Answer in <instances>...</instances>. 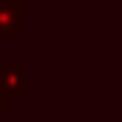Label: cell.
Returning a JSON list of instances; mask_svg holds the SVG:
<instances>
[{
  "instance_id": "1",
  "label": "cell",
  "mask_w": 122,
  "mask_h": 122,
  "mask_svg": "<svg viewBox=\"0 0 122 122\" xmlns=\"http://www.w3.org/2000/svg\"><path fill=\"white\" fill-rule=\"evenodd\" d=\"M23 9H26V0H0V37L20 40L26 34Z\"/></svg>"
},
{
  "instance_id": "2",
  "label": "cell",
  "mask_w": 122,
  "mask_h": 122,
  "mask_svg": "<svg viewBox=\"0 0 122 122\" xmlns=\"http://www.w3.org/2000/svg\"><path fill=\"white\" fill-rule=\"evenodd\" d=\"M0 91L11 102H23L26 99V68H23V62L0 65Z\"/></svg>"
},
{
  "instance_id": "3",
  "label": "cell",
  "mask_w": 122,
  "mask_h": 122,
  "mask_svg": "<svg viewBox=\"0 0 122 122\" xmlns=\"http://www.w3.org/2000/svg\"><path fill=\"white\" fill-rule=\"evenodd\" d=\"M11 108H14V102H11V99H9L6 94L0 91V119H3L6 114H11Z\"/></svg>"
}]
</instances>
